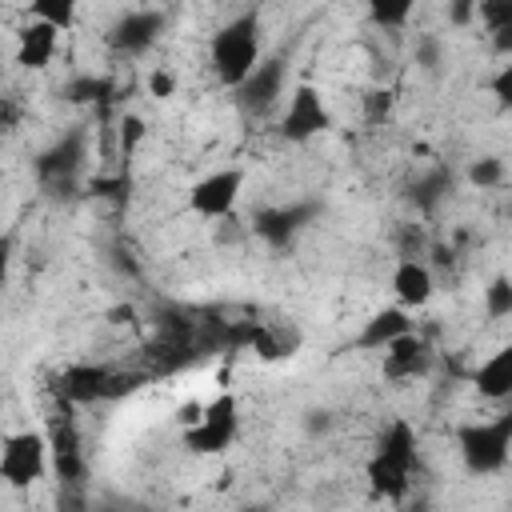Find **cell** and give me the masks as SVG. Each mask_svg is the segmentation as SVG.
Masks as SVG:
<instances>
[{
  "label": "cell",
  "instance_id": "8992f818",
  "mask_svg": "<svg viewBox=\"0 0 512 512\" xmlns=\"http://www.w3.org/2000/svg\"><path fill=\"white\" fill-rule=\"evenodd\" d=\"M48 448H52V468L60 476V488H80L88 480V464H84V448H80V432L72 424V404L60 400V408L48 420Z\"/></svg>",
  "mask_w": 512,
  "mask_h": 512
},
{
  "label": "cell",
  "instance_id": "ffe728a7",
  "mask_svg": "<svg viewBox=\"0 0 512 512\" xmlns=\"http://www.w3.org/2000/svg\"><path fill=\"white\" fill-rule=\"evenodd\" d=\"M60 96H64L68 104H108V100L116 96V84H112L108 76L88 72V76H72V80L60 88Z\"/></svg>",
  "mask_w": 512,
  "mask_h": 512
},
{
  "label": "cell",
  "instance_id": "7c38bea8",
  "mask_svg": "<svg viewBox=\"0 0 512 512\" xmlns=\"http://www.w3.org/2000/svg\"><path fill=\"white\" fill-rule=\"evenodd\" d=\"M160 32H164V12H156V8H136V12H124V16L112 24L108 44H112L116 52H124V56H140V52H148V48L156 44Z\"/></svg>",
  "mask_w": 512,
  "mask_h": 512
},
{
  "label": "cell",
  "instance_id": "4316f807",
  "mask_svg": "<svg viewBox=\"0 0 512 512\" xmlns=\"http://www.w3.org/2000/svg\"><path fill=\"white\" fill-rule=\"evenodd\" d=\"M92 192H96V196H108V200H116V204H124L128 192H132V180H128V172H120V176H96V180H92Z\"/></svg>",
  "mask_w": 512,
  "mask_h": 512
},
{
  "label": "cell",
  "instance_id": "836d02e7",
  "mask_svg": "<svg viewBox=\"0 0 512 512\" xmlns=\"http://www.w3.org/2000/svg\"><path fill=\"white\" fill-rule=\"evenodd\" d=\"M492 48H496V52H504V56L512 60V20H508L504 28H496V32H492Z\"/></svg>",
  "mask_w": 512,
  "mask_h": 512
},
{
  "label": "cell",
  "instance_id": "30bf717a",
  "mask_svg": "<svg viewBox=\"0 0 512 512\" xmlns=\"http://www.w3.org/2000/svg\"><path fill=\"white\" fill-rule=\"evenodd\" d=\"M240 188H244V172H240V168H220V172L204 176L200 184H192L188 204H192V212L216 220V216H228V212L236 208Z\"/></svg>",
  "mask_w": 512,
  "mask_h": 512
},
{
  "label": "cell",
  "instance_id": "7402d4cb",
  "mask_svg": "<svg viewBox=\"0 0 512 512\" xmlns=\"http://www.w3.org/2000/svg\"><path fill=\"white\" fill-rule=\"evenodd\" d=\"M484 312H488L492 320L512 316V280H508V276H496V280L484 288Z\"/></svg>",
  "mask_w": 512,
  "mask_h": 512
},
{
  "label": "cell",
  "instance_id": "d6986e66",
  "mask_svg": "<svg viewBox=\"0 0 512 512\" xmlns=\"http://www.w3.org/2000/svg\"><path fill=\"white\" fill-rule=\"evenodd\" d=\"M52 52H56V28H52V24L32 20L28 28H20V40H16V64H24V68H48Z\"/></svg>",
  "mask_w": 512,
  "mask_h": 512
},
{
  "label": "cell",
  "instance_id": "4fadbf2b",
  "mask_svg": "<svg viewBox=\"0 0 512 512\" xmlns=\"http://www.w3.org/2000/svg\"><path fill=\"white\" fill-rule=\"evenodd\" d=\"M284 72H288V64H284V56H272V60H260V68L236 88V104L248 112V116H260V112H268L276 100H280V92H284Z\"/></svg>",
  "mask_w": 512,
  "mask_h": 512
},
{
  "label": "cell",
  "instance_id": "603a6c76",
  "mask_svg": "<svg viewBox=\"0 0 512 512\" xmlns=\"http://www.w3.org/2000/svg\"><path fill=\"white\" fill-rule=\"evenodd\" d=\"M468 180H472L476 188H496V184L504 180V160H500V156H480V160H472V164H468Z\"/></svg>",
  "mask_w": 512,
  "mask_h": 512
},
{
  "label": "cell",
  "instance_id": "5b68a950",
  "mask_svg": "<svg viewBox=\"0 0 512 512\" xmlns=\"http://www.w3.org/2000/svg\"><path fill=\"white\" fill-rule=\"evenodd\" d=\"M84 160H88V128H68L60 140H52L36 160H32V172L40 180L44 192L52 196H72L76 192V180L84 172Z\"/></svg>",
  "mask_w": 512,
  "mask_h": 512
},
{
  "label": "cell",
  "instance_id": "83f0119b",
  "mask_svg": "<svg viewBox=\"0 0 512 512\" xmlns=\"http://www.w3.org/2000/svg\"><path fill=\"white\" fill-rule=\"evenodd\" d=\"M140 140H144V120L132 116V112H124V116H120V152L132 156Z\"/></svg>",
  "mask_w": 512,
  "mask_h": 512
},
{
  "label": "cell",
  "instance_id": "7a4b0ae2",
  "mask_svg": "<svg viewBox=\"0 0 512 512\" xmlns=\"http://www.w3.org/2000/svg\"><path fill=\"white\" fill-rule=\"evenodd\" d=\"M260 16L240 12L212 36V72L224 88H240L260 68Z\"/></svg>",
  "mask_w": 512,
  "mask_h": 512
},
{
  "label": "cell",
  "instance_id": "ba28073f",
  "mask_svg": "<svg viewBox=\"0 0 512 512\" xmlns=\"http://www.w3.org/2000/svg\"><path fill=\"white\" fill-rule=\"evenodd\" d=\"M236 428H240L236 396H232V392H220V396L204 408V420L184 432V448H188V452H200V456H216V452H224V448L236 440Z\"/></svg>",
  "mask_w": 512,
  "mask_h": 512
},
{
  "label": "cell",
  "instance_id": "9a60e30c",
  "mask_svg": "<svg viewBox=\"0 0 512 512\" xmlns=\"http://www.w3.org/2000/svg\"><path fill=\"white\" fill-rule=\"evenodd\" d=\"M452 184H456L452 168H448V164H432L428 172H420V176L408 184V200H412V208H416V212L432 216V212H436V208L448 200Z\"/></svg>",
  "mask_w": 512,
  "mask_h": 512
},
{
  "label": "cell",
  "instance_id": "f35d334b",
  "mask_svg": "<svg viewBox=\"0 0 512 512\" xmlns=\"http://www.w3.org/2000/svg\"><path fill=\"white\" fill-rule=\"evenodd\" d=\"M244 512H256V508H244Z\"/></svg>",
  "mask_w": 512,
  "mask_h": 512
},
{
  "label": "cell",
  "instance_id": "52a82bcc",
  "mask_svg": "<svg viewBox=\"0 0 512 512\" xmlns=\"http://www.w3.org/2000/svg\"><path fill=\"white\" fill-rule=\"evenodd\" d=\"M48 440L40 432H12L4 440V452H0V476L12 484V488H32L44 472H48Z\"/></svg>",
  "mask_w": 512,
  "mask_h": 512
},
{
  "label": "cell",
  "instance_id": "e0dca14e",
  "mask_svg": "<svg viewBox=\"0 0 512 512\" xmlns=\"http://www.w3.org/2000/svg\"><path fill=\"white\" fill-rule=\"evenodd\" d=\"M408 332H412L408 312H404V308H384V312H376V316L360 328L356 348H388V344H396V340L408 336Z\"/></svg>",
  "mask_w": 512,
  "mask_h": 512
},
{
  "label": "cell",
  "instance_id": "5bb4252c",
  "mask_svg": "<svg viewBox=\"0 0 512 512\" xmlns=\"http://www.w3.org/2000/svg\"><path fill=\"white\" fill-rule=\"evenodd\" d=\"M428 368H432V348L412 332L384 348V376L388 380H416Z\"/></svg>",
  "mask_w": 512,
  "mask_h": 512
},
{
  "label": "cell",
  "instance_id": "6da1fadb",
  "mask_svg": "<svg viewBox=\"0 0 512 512\" xmlns=\"http://www.w3.org/2000/svg\"><path fill=\"white\" fill-rule=\"evenodd\" d=\"M412 464H416V432L408 420H392L380 440H376V452L368 460V484L376 496L384 500H404L408 488H412Z\"/></svg>",
  "mask_w": 512,
  "mask_h": 512
},
{
  "label": "cell",
  "instance_id": "9c48e42d",
  "mask_svg": "<svg viewBox=\"0 0 512 512\" xmlns=\"http://www.w3.org/2000/svg\"><path fill=\"white\" fill-rule=\"evenodd\" d=\"M320 216V204L312 200H296V204H280V208H260L252 228L268 248H288L312 220Z\"/></svg>",
  "mask_w": 512,
  "mask_h": 512
},
{
  "label": "cell",
  "instance_id": "8fae6325",
  "mask_svg": "<svg viewBox=\"0 0 512 512\" xmlns=\"http://www.w3.org/2000/svg\"><path fill=\"white\" fill-rule=\"evenodd\" d=\"M324 128H332V116H328V108L320 104V92H316L312 84H300V88L292 92V104H288L284 120H280V136L300 144V140H308V136H316V132H324Z\"/></svg>",
  "mask_w": 512,
  "mask_h": 512
},
{
  "label": "cell",
  "instance_id": "74e56055",
  "mask_svg": "<svg viewBox=\"0 0 512 512\" xmlns=\"http://www.w3.org/2000/svg\"><path fill=\"white\" fill-rule=\"evenodd\" d=\"M432 256H436V264H440V268H452V248L436 244V248H432Z\"/></svg>",
  "mask_w": 512,
  "mask_h": 512
},
{
  "label": "cell",
  "instance_id": "3957f363",
  "mask_svg": "<svg viewBox=\"0 0 512 512\" xmlns=\"http://www.w3.org/2000/svg\"><path fill=\"white\" fill-rule=\"evenodd\" d=\"M148 380L144 368H132V372H116L108 364H72L56 376L52 392L56 400L64 404H104V400H124L132 396L140 384Z\"/></svg>",
  "mask_w": 512,
  "mask_h": 512
},
{
  "label": "cell",
  "instance_id": "277c9868",
  "mask_svg": "<svg viewBox=\"0 0 512 512\" xmlns=\"http://www.w3.org/2000/svg\"><path fill=\"white\" fill-rule=\"evenodd\" d=\"M456 448L472 476L500 472L512 452V412H500L496 420H480V424H460Z\"/></svg>",
  "mask_w": 512,
  "mask_h": 512
},
{
  "label": "cell",
  "instance_id": "cb8c5ba5",
  "mask_svg": "<svg viewBox=\"0 0 512 512\" xmlns=\"http://www.w3.org/2000/svg\"><path fill=\"white\" fill-rule=\"evenodd\" d=\"M368 16H372V24H380V28H400V24H408L412 4H408V0H400V4H384V0H376V4L368 8Z\"/></svg>",
  "mask_w": 512,
  "mask_h": 512
},
{
  "label": "cell",
  "instance_id": "8d00e7d4",
  "mask_svg": "<svg viewBox=\"0 0 512 512\" xmlns=\"http://www.w3.org/2000/svg\"><path fill=\"white\" fill-rule=\"evenodd\" d=\"M328 428V412H308V432H324Z\"/></svg>",
  "mask_w": 512,
  "mask_h": 512
},
{
  "label": "cell",
  "instance_id": "d4e9b609",
  "mask_svg": "<svg viewBox=\"0 0 512 512\" xmlns=\"http://www.w3.org/2000/svg\"><path fill=\"white\" fill-rule=\"evenodd\" d=\"M392 104H396V96H392L388 88H372V92L364 96V116H368V124H384V120L392 116Z\"/></svg>",
  "mask_w": 512,
  "mask_h": 512
},
{
  "label": "cell",
  "instance_id": "f546056e",
  "mask_svg": "<svg viewBox=\"0 0 512 512\" xmlns=\"http://www.w3.org/2000/svg\"><path fill=\"white\" fill-rule=\"evenodd\" d=\"M488 88H492V96H496V104L500 108H512V60L488 80Z\"/></svg>",
  "mask_w": 512,
  "mask_h": 512
},
{
  "label": "cell",
  "instance_id": "e575fe53",
  "mask_svg": "<svg viewBox=\"0 0 512 512\" xmlns=\"http://www.w3.org/2000/svg\"><path fill=\"white\" fill-rule=\"evenodd\" d=\"M472 16H476V4H468V0H456V4L448 8V20H452V24H468Z\"/></svg>",
  "mask_w": 512,
  "mask_h": 512
},
{
  "label": "cell",
  "instance_id": "484cf974",
  "mask_svg": "<svg viewBox=\"0 0 512 512\" xmlns=\"http://www.w3.org/2000/svg\"><path fill=\"white\" fill-rule=\"evenodd\" d=\"M476 16L484 20L488 32H496V28H504L512 20V0H480L476 4Z\"/></svg>",
  "mask_w": 512,
  "mask_h": 512
},
{
  "label": "cell",
  "instance_id": "d6a6232c",
  "mask_svg": "<svg viewBox=\"0 0 512 512\" xmlns=\"http://www.w3.org/2000/svg\"><path fill=\"white\" fill-rule=\"evenodd\" d=\"M204 408H208V404H200V400H188V404H180V412H176V424H184V432H188V428H196V424L204 420Z\"/></svg>",
  "mask_w": 512,
  "mask_h": 512
},
{
  "label": "cell",
  "instance_id": "f1b7e54d",
  "mask_svg": "<svg viewBox=\"0 0 512 512\" xmlns=\"http://www.w3.org/2000/svg\"><path fill=\"white\" fill-rule=\"evenodd\" d=\"M416 64H420L424 72H436V68H440V40H436V36H420V40H416Z\"/></svg>",
  "mask_w": 512,
  "mask_h": 512
},
{
  "label": "cell",
  "instance_id": "d590c367",
  "mask_svg": "<svg viewBox=\"0 0 512 512\" xmlns=\"http://www.w3.org/2000/svg\"><path fill=\"white\" fill-rule=\"evenodd\" d=\"M4 128H8V132L16 128V100H12V96H4Z\"/></svg>",
  "mask_w": 512,
  "mask_h": 512
},
{
  "label": "cell",
  "instance_id": "2e32d148",
  "mask_svg": "<svg viewBox=\"0 0 512 512\" xmlns=\"http://www.w3.org/2000/svg\"><path fill=\"white\" fill-rule=\"evenodd\" d=\"M392 288L404 308H420L432 300V268L424 260H400L392 272Z\"/></svg>",
  "mask_w": 512,
  "mask_h": 512
},
{
  "label": "cell",
  "instance_id": "ac0fdd59",
  "mask_svg": "<svg viewBox=\"0 0 512 512\" xmlns=\"http://www.w3.org/2000/svg\"><path fill=\"white\" fill-rule=\"evenodd\" d=\"M472 384H476V392L484 400H512V344L500 348L492 360H484L476 368Z\"/></svg>",
  "mask_w": 512,
  "mask_h": 512
},
{
  "label": "cell",
  "instance_id": "4dcf8cb0",
  "mask_svg": "<svg viewBox=\"0 0 512 512\" xmlns=\"http://www.w3.org/2000/svg\"><path fill=\"white\" fill-rule=\"evenodd\" d=\"M148 92H152L156 100H168V96L176 92V76H172V72H164V68H156V72L148 76Z\"/></svg>",
  "mask_w": 512,
  "mask_h": 512
},
{
  "label": "cell",
  "instance_id": "44dd1931",
  "mask_svg": "<svg viewBox=\"0 0 512 512\" xmlns=\"http://www.w3.org/2000/svg\"><path fill=\"white\" fill-rule=\"evenodd\" d=\"M28 12H32V20L52 24L56 32L72 28V20H76V4H72V0H36Z\"/></svg>",
  "mask_w": 512,
  "mask_h": 512
},
{
  "label": "cell",
  "instance_id": "1f68e13d",
  "mask_svg": "<svg viewBox=\"0 0 512 512\" xmlns=\"http://www.w3.org/2000/svg\"><path fill=\"white\" fill-rule=\"evenodd\" d=\"M420 252H424V232L408 224L404 236H400V256H404V260H420Z\"/></svg>",
  "mask_w": 512,
  "mask_h": 512
}]
</instances>
